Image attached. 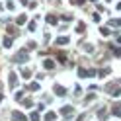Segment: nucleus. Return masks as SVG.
I'll return each mask as SVG.
<instances>
[{
    "label": "nucleus",
    "mask_w": 121,
    "mask_h": 121,
    "mask_svg": "<svg viewBox=\"0 0 121 121\" xmlns=\"http://www.w3.org/2000/svg\"><path fill=\"white\" fill-rule=\"evenodd\" d=\"M113 113H115V115H121V105H117V108L113 109Z\"/></svg>",
    "instance_id": "7ed1b4c3"
},
{
    "label": "nucleus",
    "mask_w": 121,
    "mask_h": 121,
    "mask_svg": "<svg viewBox=\"0 0 121 121\" xmlns=\"http://www.w3.org/2000/svg\"><path fill=\"white\" fill-rule=\"evenodd\" d=\"M57 43H59V45H65V43H69V39H66V37H59Z\"/></svg>",
    "instance_id": "f03ea898"
},
{
    "label": "nucleus",
    "mask_w": 121,
    "mask_h": 121,
    "mask_svg": "<svg viewBox=\"0 0 121 121\" xmlns=\"http://www.w3.org/2000/svg\"><path fill=\"white\" fill-rule=\"evenodd\" d=\"M12 117L16 119V121H26V117L22 115V113H18V111H14V113H12Z\"/></svg>",
    "instance_id": "f257e3e1"
},
{
    "label": "nucleus",
    "mask_w": 121,
    "mask_h": 121,
    "mask_svg": "<svg viewBox=\"0 0 121 121\" xmlns=\"http://www.w3.org/2000/svg\"><path fill=\"white\" fill-rule=\"evenodd\" d=\"M57 94H59V96H63V94H65V90L60 88V86H57Z\"/></svg>",
    "instance_id": "20e7f679"
}]
</instances>
